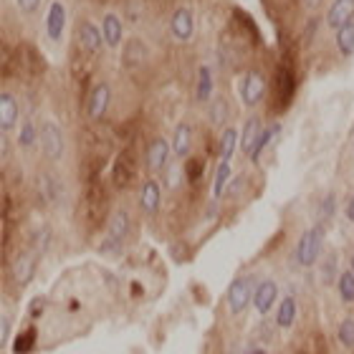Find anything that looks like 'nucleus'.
<instances>
[{
  "label": "nucleus",
  "mask_w": 354,
  "mask_h": 354,
  "mask_svg": "<svg viewBox=\"0 0 354 354\" xmlns=\"http://www.w3.org/2000/svg\"><path fill=\"white\" fill-rule=\"evenodd\" d=\"M324 238H326V225L324 223H314L311 228H306L299 238V243L294 248V261L299 268H311L317 266L324 256Z\"/></svg>",
  "instance_id": "nucleus-1"
},
{
  "label": "nucleus",
  "mask_w": 354,
  "mask_h": 354,
  "mask_svg": "<svg viewBox=\"0 0 354 354\" xmlns=\"http://www.w3.org/2000/svg\"><path fill=\"white\" fill-rule=\"evenodd\" d=\"M256 286H259V279L253 273H238L233 279V283L225 291V306H228L230 317H241L248 311V306H253Z\"/></svg>",
  "instance_id": "nucleus-2"
},
{
  "label": "nucleus",
  "mask_w": 354,
  "mask_h": 354,
  "mask_svg": "<svg viewBox=\"0 0 354 354\" xmlns=\"http://www.w3.org/2000/svg\"><path fill=\"white\" fill-rule=\"evenodd\" d=\"M41 149H44L46 160H51V162H59L66 152V140H64V132L56 122L41 124Z\"/></svg>",
  "instance_id": "nucleus-3"
},
{
  "label": "nucleus",
  "mask_w": 354,
  "mask_h": 354,
  "mask_svg": "<svg viewBox=\"0 0 354 354\" xmlns=\"http://www.w3.org/2000/svg\"><path fill=\"white\" fill-rule=\"evenodd\" d=\"M279 281L276 279H263L259 281V286H256V296H253V309L259 314V319H268L273 309H276V304H279Z\"/></svg>",
  "instance_id": "nucleus-4"
},
{
  "label": "nucleus",
  "mask_w": 354,
  "mask_h": 354,
  "mask_svg": "<svg viewBox=\"0 0 354 354\" xmlns=\"http://www.w3.org/2000/svg\"><path fill=\"white\" fill-rule=\"evenodd\" d=\"M241 102L248 106V109H253V106H259L261 102H263L266 96V79L261 71H256V68H251V71H245L243 79H241Z\"/></svg>",
  "instance_id": "nucleus-5"
},
{
  "label": "nucleus",
  "mask_w": 354,
  "mask_h": 354,
  "mask_svg": "<svg viewBox=\"0 0 354 354\" xmlns=\"http://www.w3.org/2000/svg\"><path fill=\"white\" fill-rule=\"evenodd\" d=\"M296 319H299V299H296L294 291H288L273 311V324L279 332H291L296 326Z\"/></svg>",
  "instance_id": "nucleus-6"
},
{
  "label": "nucleus",
  "mask_w": 354,
  "mask_h": 354,
  "mask_svg": "<svg viewBox=\"0 0 354 354\" xmlns=\"http://www.w3.org/2000/svg\"><path fill=\"white\" fill-rule=\"evenodd\" d=\"M170 155H172V145L165 137H157V140L149 142L147 155H145V162H147L149 172H165L170 167Z\"/></svg>",
  "instance_id": "nucleus-7"
},
{
  "label": "nucleus",
  "mask_w": 354,
  "mask_h": 354,
  "mask_svg": "<svg viewBox=\"0 0 354 354\" xmlns=\"http://www.w3.org/2000/svg\"><path fill=\"white\" fill-rule=\"evenodd\" d=\"M109 102H111V86L109 84L99 82L94 88H91V94H88V99H86L88 119H94V122L104 119V114H106V109H109Z\"/></svg>",
  "instance_id": "nucleus-8"
},
{
  "label": "nucleus",
  "mask_w": 354,
  "mask_h": 354,
  "mask_svg": "<svg viewBox=\"0 0 354 354\" xmlns=\"http://www.w3.org/2000/svg\"><path fill=\"white\" fill-rule=\"evenodd\" d=\"M160 205H162V185L157 183L155 177H149V180L142 183L140 207L145 215H157L160 213Z\"/></svg>",
  "instance_id": "nucleus-9"
},
{
  "label": "nucleus",
  "mask_w": 354,
  "mask_h": 354,
  "mask_svg": "<svg viewBox=\"0 0 354 354\" xmlns=\"http://www.w3.org/2000/svg\"><path fill=\"white\" fill-rule=\"evenodd\" d=\"M18 119H21V104L10 91H3L0 94V132L8 134L10 129H15Z\"/></svg>",
  "instance_id": "nucleus-10"
},
{
  "label": "nucleus",
  "mask_w": 354,
  "mask_h": 354,
  "mask_svg": "<svg viewBox=\"0 0 354 354\" xmlns=\"http://www.w3.org/2000/svg\"><path fill=\"white\" fill-rule=\"evenodd\" d=\"M354 21V0H334L329 10H326V26L339 30L342 26Z\"/></svg>",
  "instance_id": "nucleus-11"
},
{
  "label": "nucleus",
  "mask_w": 354,
  "mask_h": 354,
  "mask_svg": "<svg viewBox=\"0 0 354 354\" xmlns=\"http://www.w3.org/2000/svg\"><path fill=\"white\" fill-rule=\"evenodd\" d=\"M64 28H66V8H64V3L53 0L48 15H46V30H48V38L53 44H59L64 38Z\"/></svg>",
  "instance_id": "nucleus-12"
},
{
  "label": "nucleus",
  "mask_w": 354,
  "mask_h": 354,
  "mask_svg": "<svg viewBox=\"0 0 354 354\" xmlns=\"http://www.w3.org/2000/svg\"><path fill=\"white\" fill-rule=\"evenodd\" d=\"M170 30L177 41H190L192 33H195V21H192V13L187 8H177L170 18Z\"/></svg>",
  "instance_id": "nucleus-13"
},
{
  "label": "nucleus",
  "mask_w": 354,
  "mask_h": 354,
  "mask_svg": "<svg viewBox=\"0 0 354 354\" xmlns=\"http://www.w3.org/2000/svg\"><path fill=\"white\" fill-rule=\"evenodd\" d=\"M79 41H82V46L86 48L88 53H99L104 48V30L96 28L91 21H82L79 23Z\"/></svg>",
  "instance_id": "nucleus-14"
},
{
  "label": "nucleus",
  "mask_w": 354,
  "mask_h": 354,
  "mask_svg": "<svg viewBox=\"0 0 354 354\" xmlns=\"http://www.w3.org/2000/svg\"><path fill=\"white\" fill-rule=\"evenodd\" d=\"M129 230H132V218L127 213V207H117L109 218V225H106V236L117 238L124 243V238L129 236Z\"/></svg>",
  "instance_id": "nucleus-15"
},
{
  "label": "nucleus",
  "mask_w": 354,
  "mask_h": 354,
  "mask_svg": "<svg viewBox=\"0 0 354 354\" xmlns=\"http://www.w3.org/2000/svg\"><path fill=\"white\" fill-rule=\"evenodd\" d=\"M261 132H263V122L261 117H248L243 124V132H241V152L245 157H251L253 147H256V142H259Z\"/></svg>",
  "instance_id": "nucleus-16"
},
{
  "label": "nucleus",
  "mask_w": 354,
  "mask_h": 354,
  "mask_svg": "<svg viewBox=\"0 0 354 354\" xmlns=\"http://www.w3.org/2000/svg\"><path fill=\"white\" fill-rule=\"evenodd\" d=\"M102 30H104V41L109 48H117L122 44V36H124V26H122V18L117 13H106L102 21Z\"/></svg>",
  "instance_id": "nucleus-17"
},
{
  "label": "nucleus",
  "mask_w": 354,
  "mask_h": 354,
  "mask_svg": "<svg viewBox=\"0 0 354 354\" xmlns=\"http://www.w3.org/2000/svg\"><path fill=\"white\" fill-rule=\"evenodd\" d=\"M238 142H241V137H238L236 127H225L221 132V140H218V160H221V162H230V160H233V155H236V149H238Z\"/></svg>",
  "instance_id": "nucleus-18"
},
{
  "label": "nucleus",
  "mask_w": 354,
  "mask_h": 354,
  "mask_svg": "<svg viewBox=\"0 0 354 354\" xmlns=\"http://www.w3.org/2000/svg\"><path fill=\"white\" fill-rule=\"evenodd\" d=\"M192 149V127L187 122L175 127V134H172V155L177 157H187Z\"/></svg>",
  "instance_id": "nucleus-19"
},
{
  "label": "nucleus",
  "mask_w": 354,
  "mask_h": 354,
  "mask_svg": "<svg viewBox=\"0 0 354 354\" xmlns=\"http://www.w3.org/2000/svg\"><path fill=\"white\" fill-rule=\"evenodd\" d=\"M339 273L342 271H339V256H337V251H329L326 256H322V261H319V279H322L324 286L337 283Z\"/></svg>",
  "instance_id": "nucleus-20"
},
{
  "label": "nucleus",
  "mask_w": 354,
  "mask_h": 354,
  "mask_svg": "<svg viewBox=\"0 0 354 354\" xmlns=\"http://www.w3.org/2000/svg\"><path fill=\"white\" fill-rule=\"evenodd\" d=\"M111 177H114V185H117V190H124L127 185L132 183L134 167H132V160H129V155H127V152H122V155L117 157V162H114V172H111Z\"/></svg>",
  "instance_id": "nucleus-21"
},
{
  "label": "nucleus",
  "mask_w": 354,
  "mask_h": 354,
  "mask_svg": "<svg viewBox=\"0 0 354 354\" xmlns=\"http://www.w3.org/2000/svg\"><path fill=\"white\" fill-rule=\"evenodd\" d=\"M213 71H210V66H200L198 68V84H195V99H198L200 104H205L213 99Z\"/></svg>",
  "instance_id": "nucleus-22"
},
{
  "label": "nucleus",
  "mask_w": 354,
  "mask_h": 354,
  "mask_svg": "<svg viewBox=\"0 0 354 354\" xmlns=\"http://www.w3.org/2000/svg\"><path fill=\"white\" fill-rule=\"evenodd\" d=\"M334 337H337V342H339L342 349L354 352V314H349V317H344V319H339V322H337Z\"/></svg>",
  "instance_id": "nucleus-23"
},
{
  "label": "nucleus",
  "mask_w": 354,
  "mask_h": 354,
  "mask_svg": "<svg viewBox=\"0 0 354 354\" xmlns=\"http://www.w3.org/2000/svg\"><path fill=\"white\" fill-rule=\"evenodd\" d=\"M279 132H281V124H279V122H273V124L263 127V132H261L259 142H256V147H253V152H251V160H253V162H259L261 157H263V152L268 147H271L273 140L279 137Z\"/></svg>",
  "instance_id": "nucleus-24"
},
{
  "label": "nucleus",
  "mask_w": 354,
  "mask_h": 354,
  "mask_svg": "<svg viewBox=\"0 0 354 354\" xmlns=\"http://www.w3.org/2000/svg\"><path fill=\"white\" fill-rule=\"evenodd\" d=\"M33 273H36V261H33V256H30V253H21V256L15 259V266H13L15 281H18L21 286H26V283L33 279Z\"/></svg>",
  "instance_id": "nucleus-25"
},
{
  "label": "nucleus",
  "mask_w": 354,
  "mask_h": 354,
  "mask_svg": "<svg viewBox=\"0 0 354 354\" xmlns=\"http://www.w3.org/2000/svg\"><path fill=\"white\" fill-rule=\"evenodd\" d=\"M337 296H339L342 304L352 306L354 304V271L352 268H344L337 279Z\"/></svg>",
  "instance_id": "nucleus-26"
},
{
  "label": "nucleus",
  "mask_w": 354,
  "mask_h": 354,
  "mask_svg": "<svg viewBox=\"0 0 354 354\" xmlns=\"http://www.w3.org/2000/svg\"><path fill=\"white\" fill-rule=\"evenodd\" d=\"M36 145H41V127L36 129L33 122H23L21 132H18V147L21 149H33Z\"/></svg>",
  "instance_id": "nucleus-27"
},
{
  "label": "nucleus",
  "mask_w": 354,
  "mask_h": 354,
  "mask_svg": "<svg viewBox=\"0 0 354 354\" xmlns=\"http://www.w3.org/2000/svg\"><path fill=\"white\" fill-rule=\"evenodd\" d=\"M230 162H218L215 167V177H213V198H223L228 192V183H230Z\"/></svg>",
  "instance_id": "nucleus-28"
},
{
  "label": "nucleus",
  "mask_w": 354,
  "mask_h": 354,
  "mask_svg": "<svg viewBox=\"0 0 354 354\" xmlns=\"http://www.w3.org/2000/svg\"><path fill=\"white\" fill-rule=\"evenodd\" d=\"M228 117H230L228 102H225L223 96L213 99V104H210V111H207V119H210V124H213V127H225Z\"/></svg>",
  "instance_id": "nucleus-29"
},
{
  "label": "nucleus",
  "mask_w": 354,
  "mask_h": 354,
  "mask_svg": "<svg viewBox=\"0 0 354 354\" xmlns=\"http://www.w3.org/2000/svg\"><path fill=\"white\" fill-rule=\"evenodd\" d=\"M337 48H339V53L344 59H349L354 53V21L337 30Z\"/></svg>",
  "instance_id": "nucleus-30"
},
{
  "label": "nucleus",
  "mask_w": 354,
  "mask_h": 354,
  "mask_svg": "<svg viewBox=\"0 0 354 354\" xmlns=\"http://www.w3.org/2000/svg\"><path fill=\"white\" fill-rule=\"evenodd\" d=\"M145 56H147V48H145V44H142L140 38H132V41L127 44V48H124V66H137V64H142V61H145Z\"/></svg>",
  "instance_id": "nucleus-31"
},
{
  "label": "nucleus",
  "mask_w": 354,
  "mask_h": 354,
  "mask_svg": "<svg viewBox=\"0 0 354 354\" xmlns=\"http://www.w3.org/2000/svg\"><path fill=\"white\" fill-rule=\"evenodd\" d=\"M334 213H337V195H334V192H326L324 198L319 200V205H317L319 223H324V225H326V221H332Z\"/></svg>",
  "instance_id": "nucleus-32"
},
{
  "label": "nucleus",
  "mask_w": 354,
  "mask_h": 354,
  "mask_svg": "<svg viewBox=\"0 0 354 354\" xmlns=\"http://www.w3.org/2000/svg\"><path fill=\"white\" fill-rule=\"evenodd\" d=\"M99 253H102V256H106V259H119V256L124 253V243H122V241H117V238L106 236L102 243H99Z\"/></svg>",
  "instance_id": "nucleus-33"
},
{
  "label": "nucleus",
  "mask_w": 354,
  "mask_h": 354,
  "mask_svg": "<svg viewBox=\"0 0 354 354\" xmlns=\"http://www.w3.org/2000/svg\"><path fill=\"white\" fill-rule=\"evenodd\" d=\"M276 332H279V329H276L273 322L261 319V324L256 326V339H259V344H268V342H273V334Z\"/></svg>",
  "instance_id": "nucleus-34"
},
{
  "label": "nucleus",
  "mask_w": 354,
  "mask_h": 354,
  "mask_svg": "<svg viewBox=\"0 0 354 354\" xmlns=\"http://www.w3.org/2000/svg\"><path fill=\"white\" fill-rule=\"evenodd\" d=\"M203 170H205V162L203 160H187V165H185V172H187V183L190 185H195L203 177Z\"/></svg>",
  "instance_id": "nucleus-35"
},
{
  "label": "nucleus",
  "mask_w": 354,
  "mask_h": 354,
  "mask_svg": "<svg viewBox=\"0 0 354 354\" xmlns=\"http://www.w3.org/2000/svg\"><path fill=\"white\" fill-rule=\"evenodd\" d=\"M165 180H167V187H170V190H175L177 185H180V180H183V167L170 165V167L165 170Z\"/></svg>",
  "instance_id": "nucleus-36"
},
{
  "label": "nucleus",
  "mask_w": 354,
  "mask_h": 354,
  "mask_svg": "<svg viewBox=\"0 0 354 354\" xmlns=\"http://www.w3.org/2000/svg\"><path fill=\"white\" fill-rule=\"evenodd\" d=\"M15 3L21 8V13H26V15L38 13V8H41V0H15Z\"/></svg>",
  "instance_id": "nucleus-37"
},
{
  "label": "nucleus",
  "mask_w": 354,
  "mask_h": 354,
  "mask_svg": "<svg viewBox=\"0 0 354 354\" xmlns=\"http://www.w3.org/2000/svg\"><path fill=\"white\" fill-rule=\"evenodd\" d=\"M0 344H3V347H6L8 344V339H10V319H8V314L6 311H3V326H0Z\"/></svg>",
  "instance_id": "nucleus-38"
},
{
  "label": "nucleus",
  "mask_w": 354,
  "mask_h": 354,
  "mask_svg": "<svg viewBox=\"0 0 354 354\" xmlns=\"http://www.w3.org/2000/svg\"><path fill=\"white\" fill-rule=\"evenodd\" d=\"M344 218H347V221L354 225V192H352V198L347 200V207H344Z\"/></svg>",
  "instance_id": "nucleus-39"
},
{
  "label": "nucleus",
  "mask_w": 354,
  "mask_h": 354,
  "mask_svg": "<svg viewBox=\"0 0 354 354\" xmlns=\"http://www.w3.org/2000/svg\"><path fill=\"white\" fill-rule=\"evenodd\" d=\"M245 354H268V352H266L263 344H251V347L245 349Z\"/></svg>",
  "instance_id": "nucleus-40"
},
{
  "label": "nucleus",
  "mask_w": 354,
  "mask_h": 354,
  "mask_svg": "<svg viewBox=\"0 0 354 354\" xmlns=\"http://www.w3.org/2000/svg\"><path fill=\"white\" fill-rule=\"evenodd\" d=\"M319 3H322V0H306V6H309V8H317Z\"/></svg>",
  "instance_id": "nucleus-41"
},
{
  "label": "nucleus",
  "mask_w": 354,
  "mask_h": 354,
  "mask_svg": "<svg viewBox=\"0 0 354 354\" xmlns=\"http://www.w3.org/2000/svg\"><path fill=\"white\" fill-rule=\"evenodd\" d=\"M349 268L354 271V251H352V256H349Z\"/></svg>",
  "instance_id": "nucleus-42"
}]
</instances>
